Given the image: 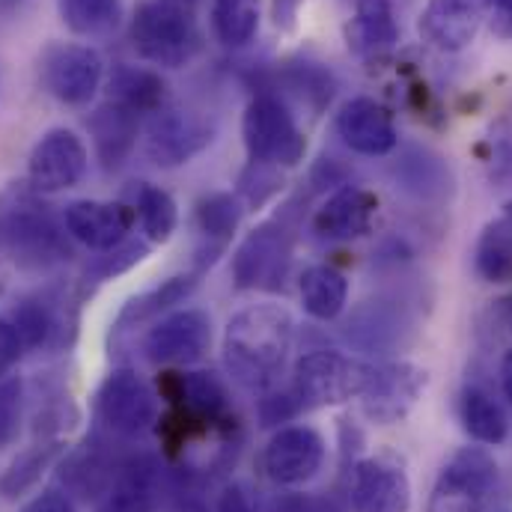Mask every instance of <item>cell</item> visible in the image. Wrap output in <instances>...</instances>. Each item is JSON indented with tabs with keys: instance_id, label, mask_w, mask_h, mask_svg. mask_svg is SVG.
<instances>
[{
	"instance_id": "d590c367",
	"label": "cell",
	"mask_w": 512,
	"mask_h": 512,
	"mask_svg": "<svg viewBox=\"0 0 512 512\" xmlns=\"http://www.w3.org/2000/svg\"><path fill=\"white\" fill-rule=\"evenodd\" d=\"M21 423V382L9 379L0 384V447H6L18 435Z\"/></svg>"
},
{
	"instance_id": "7bdbcfd3",
	"label": "cell",
	"mask_w": 512,
	"mask_h": 512,
	"mask_svg": "<svg viewBox=\"0 0 512 512\" xmlns=\"http://www.w3.org/2000/svg\"><path fill=\"white\" fill-rule=\"evenodd\" d=\"M501 387H504V396L512 402V352L504 355V364H501Z\"/></svg>"
},
{
	"instance_id": "8d00e7d4",
	"label": "cell",
	"mask_w": 512,
	"mask_h": 512,
	"mask_svg": "<svg viewBox=\"0 0 512 512\" xmlns=\"http://www.w3.org/2000/svg\"><path fill=\"white\" fill-rule=\"evenodd\" d=\"M301 408V399L292 393H265L259 399V420L262 426H277L286 423L289 417H295V411Z\"/></svg>"
},
{
	"instance_id": "ee69618b",
	"label": "cell",
	"mask_w": 512,
	"mask_h": 512,
	"mask_svg": "<svg viewBox=\"0 0 512 512\" xmlns=\"http://www.w3.org/2000/svg\"><path fill=\"white\" fill-rule=\"evenodd\" d=\"M504 322H507V328L512 331V295L504 301Z\"/></svg>"
},
{
	"instance_id": "d6986e66",
	"label": "cell",
	"mask_w": 512,
	"mask_h": 512,
	"mask_svg": "<svg viewBox=\"0 0 512 512\" xmlns=\"http://www.w3.org/2000/svg\"><path fill=\"white\" fill-rule=\"evenodd\" d=\"M289 248L274 227L254 230L233 259V277L239 289H277L286 271Z\"/></svg>"
},
{
	"instance_id": "5b68a950",
	"label": "cell",
	"mask_w": 512,
	"mask_h": 512,
	"mask_svg": "<svg viewBox=\"0 0 512 512\" xmlns=\"http://www.w3.org/2000/svg\"><path fill=\"white\" fill-rule=\"evenodd\" d=\"M370 370L373 364H364L343 352H328V349L307 352L295 364L292 390L307 408L343 405L364 393Z\"/></svg>"
},
{
	"instance_id": "83f0119b",
	"label": "cell",
	"mask_w": 512,
	"mask_h": 512,
	"mask_svg": "<svg viewBox=\"0 0 512 512\" xmlns=\"http://www.w3.org/2000/svg\"><path fill=\"white\" fill-rule=\"evenodd\" d=\"M134 209H137V215H140V227H143V233L149 236V242L164 245V242L176 233L179 212H176L173 197H170L164 188L146 185V182H143V185L137 188Z\"/></svg>"
},
{
	"instance_id": "74e56055",
	"label": "cell",
	"mask_w": 512,
	"mask_h": 512,
	"mask_svg": "<svg viewBox=\"0 0 512 512\" xmlns=\"http://www.w3.org/2000/svg\"><path fill=\"white\" fill-rule=\"evenodd\" d=\"M21 355H24V343L15 325L9 319H0V379L21 361Z\"/></svg>"
},
{
	"instance_id": "3957f363",
	"label": "cell",
	"mask_w": 512,
	"mask_h": 512,
	"mask_svg": "<svg viewBox=\"0 0 512 512\" xmlns=\"http://www.w3.org/2000/svg\"><path fill=\"white\" fill-rule=\"evenodd\" d=\"M498 489V462L483 447H462L438 474L426 512H486Z\"/></svg>"
},
{
	"instance_id": "277c9868",
	"label": "cell",
	"mask_w": 512,
	"mask_h": 512,
	"mask_svg": "<svg viewBox=\"0 0 512 512\" xmlns=\"http://www.w3.org/2000/svg\"><path fill=\"white\" fill-rule=\"evenodd\" d=\"M242 134L251 164L295 167L307 152V137L295 126L289 108L271 93H259L251 99L242 120Z\"/></svg>"
},
{
	"instance_id": "9a60e30c",
	"label": "cell",
	"mask_w": 512,
	"mask_h": 512,
	"mask_svg": "<svg viewBox=\"0 0 512 512\" xmlns=\"http://www.w3.org/2000/svg\"><path fill=\"white\" fill-rule=\"evenodd\" d=\"M495 0H429L420 15V33L441 51L468 48Z\"/></svg>"
},
{
	"instance_id": "d6a6232c",
	"label": "cell",
	"mask_w": 512,
	"mask_h": 512,
	"mask_svg": "<svg viewBox=\"0 0 512 512\" xmlns=\"http://www.w3.org/2000/svg\"><path fill=\"white\" fill-rule=\"evenodd\" d=\"M54 453H57V447H33V450L21 453L9 465V471L0 477V495L3 498H18L21 492H27L39 480L42 468L54 459Z\"/></svg>"
},
{
	"instance_id": "7a4b0ae2",
	"label": "cell",
	"mask_w": 512,
	"mask_h": 512,
	"mask_svg": "<svg viewBox=\"0 0 512 512\" xmlns=\"http://www.w3.org/2000/svg\"><path fill=\"white\" fill-rule=\"evenodd\" d=\"M131 42L155 66H185L197 48L194 9L185 0H140L131 18Z\"/></svg>"
},
{
	"instance_id": "ba28073f",
	"label": "cell",
	"mask_w": 512,
	"mask_h": 512,
	"mask_svg": "<svg viewBox=\"0 0 512 512\" xmlns=\"http://www.w3.org/2000/svg\"><path fill=\"white\" fill-rule=\"evenodd\" d=\"M45 90L63 105H87L102 84V57L90 45H51L39 63Z\"/></svg>"
},
{
	"instance_id": "1f68e13d",
	"label": "cell",
	"mask_w": 512,
	"mask_h": 512,
	"mask_svg": "<svg viewBox=\"0 0 512 512\" xmlns=\"http://www.w3.org/2000/svg\"><path fill=\"white\" fill-rule=\"evenodd\" d=\"M194 286H197V277H191V274L188 277L164 280L161 286H155L152 292H146V295H140V298H134L128 304L126 310H123V316H120V328L123 325H134V322H143L149 316H158L161 310H167V307L179 304L182 298H188Z\"/></svg>"
},
{
	"instance_id": "8fae6325",
	"label": "cell",
	"mask_w": 512,
	"mask_h": 512,
	"mask_svg": "<svg viewBox=\"0 0 512 512\" xmlns=\"http://www.w3.org/2000/svg\"><path fill=\"white\" fill-rule=\"evenodd\" d=\"M322 462H325V441L310 426L280 429L262 453V468L268 480H274L277 486H301L313 480L322 471Z\"/></svg>"
},
{
	"instance_id": "4316f807",
	"label": "cell",
	"mask_w": 512,
	"mask_h": 512,
	"mask_svg": "<svg viewBox=\"0 0 512 512\" xmlns=\"http://www.w3.org/2000/svg\"><path fill=\"white\" fill-rule=\"evenodd\" d=\"M474 265L486 283H512V221L507 215L480 233Z\"/></svg>"
},
{
	"instance_id": "2e32d148",
	"label": "cell",
	"mask_w": 512,
	"mask_h": 512,
	"mask_svg": "<svg viewBox=\"0 0 512 512\" xmlns=\"http://www.w3.org/2000/svg\"><path fill=\"white\" fill-rule=\"evenodd\" d=\"M66 230L90 251H114L126 242L134 227V209L126 203L75 200L66 206Z\"/></svg>"
},
{
	"instance_id": "7402d4cb",
	"label": "cell",
	"mask_w": 512,
	"mask_h": 512,
	"mask_svg": "<svg viewBox=\"0 0 512 512\" xmlns=\"http://www.w3.org/2000/svg\"><path fill=\"white\" fill-rule=\"evenodd\" d=\"M87 126H90V134H93V143H96V152H99L102 164L108 170H114V167H120L126 161L128 152L134 149L140 120H137L134 111H128L117 102H108L90 117Z\"/></svg>"
},
{
	"instance_id": "836d02e7",
	"label": "cell",
	"mask_w": 512,
	"mask_h": 512,
	"mask_svg": "<svg viewBox=\"0 0 512 512\" xmlns=\"http://www.w3.org/2000/svg\"><path fill=\"white\" fill-rule=\"evenodd\" d=\"M242 218V206L230 194H212L197 206V224L209 239H227Z\"/></svg>"
},
{
	"instance_id": "ac0fdd59",
	"label": "cell",
	"mask_w": 512,
	"mask_h": 512,
	"mask_svg": "<svg viewBox=\"0 0 512 512\" xmlns=\"http://www.w3.org/2000/svg\"><path fill=\"white\" fill-rule=\"evenodd\" d=\"M337 134L343 137V143L349 149H355L358 155H370V158L390 155L399 143L390 111L379 105L376 99H367V96L352 99L340 108Z\"/></svg>"
},
{
	"instance_id": "603a6c76",
	"label": "cell",
	"mask_w": 512,
	"mask_h": 512,
	"mask_svg": "<svg viewBox=\"0 0 512 512\" xmlns=\"http://www.w3.org/2000/svg\"><path fill=\"white\" fill-rule=\"evenodd\" d=\"M393 173H396V182L408 194H414L420 200L447 197L450 188H453V179H450V170H447L444 158L429 152V149H420V146H408L399 155Z\"/></svg>"
},
{
	"instance_id": "52a82bcc",
	"label": "cell",
	"mask_w": 512,
	"mask_h": 512,
	"mask_svg": "<svg viewBox=\"0 0 512 512\" xmlns=\"http://www.w3.org/2000/svg\"><path fill=\"white\" fill-rule=\"evenodd\" d=\"M96 414L111 432L134 438L155 426L158 405H155L152 387L134 370H114L111 376H105V382L99 384Z\"/></svg>"
},
{
	"instance_id": "5bb4252c",
	"label": "cell",
	"mask_w": 512,
	"mask_h": 512,
	"mask_svg": "<svg viewBox=\"0 0 512 512\" xmlns=\"http://www.w3.org/2000/svg\"><path fill=\"white\" fill-rule=\"evenodd\" d=\"M212 143V128L191 114L161 108L146 123V155L158 167H179Z\"/></svg>"
},
{
	"instance_id": "d4e9b609",
	"label": "cell",
	"mask_w": 512,
	"mask_h": 512,
	"mask_svg": "<svg viewBox=\"0 0 512 512\" xmlns=\"http://www.w3.org/2000/svg\"><path fill=\"white\" fill-rule=\"evenodd\" d=\"M301 304L304 310L319 319V322H331L346 310L349 301V280L343 271H337L334 265H313L301 274Z\"/></svg>"
},
{
	"instance_id": "f35d334b",
	"label": "cell",
	"mask_w": 512,
	"mask_h": 512,
	"mask_svg": "<svg viewBox=\"0 0 512 512\" xmlns=\"http://www.w3.org/2000/svg\"><path fill=\"white\" fill-rule=\"evenodd\" d=\"M21 512H75L72 501L60 492H42L33 501H27Z\"/></svg>"
},
{
	"instance_id": "e575fe53",
	"label": "cell",
	"mask_w": 512,
	"mask_h": 512,
	"mask_svg": "<svg viewBox=\"0 0 512 512\" xmlns=\"http://www.w3.org/2000/svg\"><path fill=\"white\" fill-rule=\"evenodd\" d=\"M9 322L15 325V331H18L24 349H39V346H45L48 337H51V331H54V328H51V313H48V307H45V304H36V301H24L21 307H15L12 316H9Z\"/></svg>"
},
{
	"instance_id": "8992f818",
	"label": "cell",
	"mask_w": 512,
	"mask_h": 512,
	"mask_svg": "<svg viewBox=\"0 0 512 512\" xmlns=\"http://www.w3.org/2000/svg\"><path fill=\"white\" fill-rule=\"evenodd\" d=\"M429 376L417 364L408 361H387L370 370L367 387L361 393L364 417L376 426H393L408 417L417 405L420 393L426 390Z\"/></svg>"
},
{
	"instance_id": "f1b7e54d",
	"label": "cell",
	"mask_w": 512,
	"mask_h": 512,
	"mask_svg": "<svg viewBox=\"0 0 512 512\" xmlns=\"http://www.w3.org/2000/svg\"><path fill=\"white\" fill-rule=\"evenodd\" d=\"M212 27L227 48L248 45L259 30V0H215Z\"/></svg>"
},
{
	"instance_id": "b9f144b4",
	"label": "cell",
	"mask_w": 512,
	"mask_h": 512,
	"mask_svg": "<svg viewBox=\"0 0 512 512\" xmlns=\"http://www.w3.org/2000/svg\"><path fill=\"white\" fill-rule=\"evenodd\" d=\"M298 3L301 0H274V21H277V27H292Z\"/></svg>"
},
{
	"instance_id": "f6af8a7d",
	"label": "cell",
	"mask_w": 512,
	"mask_h": 512,
	"mask_svg": "<svg viewBox=\"0 0 512 512\" xmlns=\"http://www.w3.org/2000/svg\"><path fill=\"white\" fill-rule=\"evenodd\" d=\"M504 215H507V218H510V221H512V200H510V203H507V206H504Z\"/></svg>"
},
{
	"instance_id": "ffe728a7",
	"label": "cell",
	"mask_w": 512,
	"mask_h": 512,
	"mask_svg": "<svg viewBox=\"0 0 512 512\" xmlns=\"http://www.w3.org/2000/svg\"><path fill=\"white\" fill-rule=\"evenodd\" d=\"M399 39L390 0H358L352 21L346 24V45L364 60H379L393 51Z\"/></svg>"
},
{
	"instance_id": "9c48e42d",
	"label": "cell",
	"mask_w": 512,
	"mask_h": 512,
	"mask_svg": "<svg viewBox=\"0 0 512 512\" xmlns=\"http://www.w3.org/2000/svg\"><path fill=\"white\" fill-rule=\"evenodd\" d=\"M87 173V146L69 128H54L39 137L27 158V179L42 194L75 188Z\"/></svg>"
},
{
	"instance_id": "30bf717a",
	"label": "cell",
	"mask_w": 512,
	"mask_h": 512,
	"mask_svg": "<svg viewBox=\"0 0 512 512\" xmlns=\"http://www.w3.org/2000/svg\"><path fill=\"white\" fill-rule=\"evenodd\" d=\"M36 206H15L0 218V248L24 268H45L66 254L57 224Z\"/></svg>"
},
{
	"instance_id": "f546056e",
	"label": "cell",
	"mask_w": 512,
	"mask_h": 512,
	"mask_svg": "<svg viewBox=\"0 0 512 512\" xmlns=\"http://www.w3.org/2000/svg\"><path fill=\"white\" fill-rule=\"evenodd\" d=\"M57 9L78 36H102L120 24V0H57Z\"/></svg>"
},
{
	"instance_id": "4dcf8cb0",
	"label": "cell",
	"mask_w": 512,
	"mask_h": 512,
	"mask_svg": "<svg viewBox=\"0 0 512 512\" xmlns=\"http://www.w3.org/2000/svg\"><path fill=\"white\" fill-rule=\"evenodd\" d=\"M155 495H152V474L140 465L126 468L108 498L102 501L99 512H152Z\"/></svg>"
},
{
	"instance_id": "e0dca14e",
	"label": "cell",
	"mask_w": 512,
	"mask_h": 512,
	"mask_svg": "<svg viewBox=\"0 0 512 512\" xmlns=\"http://www.w3.org/2000/svg\"><path fill=\"white\" fill-rule=\"evenodd\" d=\"M379 215V197L358 185H343L334 191L313 218V230L331 242H352L373 230Z\"/></svg>"
},
{
	"instance_id": "6da1fadb",
	"label": "cell",
	"mask_w": 512,
	"mask_h": 512,
	"mask_svg": "<svg viewBox=\"0 0 512 512\" xmlns=\"http://www.w3.org/2000/svg\"><path fill=\"white\" fill-rule=\"evenodd\" d=\"M292 319L277 304L239 310L224 334V364L248 390H268L292 349Z\"/></svg>"
},
{
	"instance_id": "484cf974",
	"label": "cell",
	"mask_w": 512,
	"mask_h": 512,
	"mask_svg": "<svg viewBox=\"0 0 512 512\" xmlns=\"http://www.w3.org/2000/svg\"><path fill=\"white\" fill-rule=\"evenodd\" d=\"M108 90H111V102L134 111L137 117L161 111L164 96H167V87H164L161 75H155L149 69H140V66L114 69V75L108 81Z\"/></svg>"
},
{
	"instance_id": "4fadbf2b",
	"label": "cell",
	"mask_w": 512,
	"mask_h": 512,
	"mask_svg": "<svg viewBox=\"0 0 512 512\" xmlns=\"http://www.w3.org/2000/svg\"><path fill=\"white\" fill-rule=\"evenodd\" d=\"M352 510L355 512H408L411 483L405 468L390 456H370L352 468Z\"/></svg>"
},
{
	"instance_id": "cb8c5ba5",
	"label": "cell",
	"mask_w": 512,
	"mask_h": 512,
	"mask_svg": "<svg viewBox=\"0 0 512 512\" xmlns=\"http://www.w3.org/2000/svg\"><path fill=\"white\" fill-rule=\"evenodd\" d=\"M462 426L465 432L486 447H498L510 435V417L504 405L480 384H468L462 390Z\"/></svg>"
},
{
	"instance_id": "60d3db41",
	"label": "cell",
	"mask_w": 512,
	"mask_h": 512,
	"mask_svg": "<svg viewBox=\"0 0 512 512\" xmlns=\"http://www.w3.org/2000/svg\"><path fill=\"white\" fill-rule=\"evenodd\" d=\"M495 18H492V30L498 36L512 39V0H495Z\"/></svg>"
},
{
	"instance_id": "bcb514c9",
	"label": "cell",
	"mask_w": 512,
	"mask_h": 512,
	"mask_svg": "<svg viewBox=\"0 0 512 512\" xmlns=\"http://www.w3.org/2000/svg\"><path fill=\"white\" fill-rule=\"evenodd\" d=\"M0 3H15V0H0Z\"/></svg>"
},
{
	"instance_id": "7c38bea8",
	"label": "cell",
	"mask_w": 512,
	"mask_h": 512,
	"mask_svg": "<svg viewBox=\"0 0 512 512\" xmlns=\"http://www.w3.org/2000/svg\"><path fill=\"white\" fill-rule=\"evenodd\" d=\"M212 346V319L203 310H179L161 319L143 340L152 364H197Z\"/></svg>"
},
{
	"instance_id": "ab89813d",
	"label": "cell",
	"mask_w": 512,
	"mask_h": 512,
	"mask_svg": "<svg viewBox=\"0 0 512 512\" xmlns=\"http://www.w3.org/2000/svg\"><path fill=\"white\" fill-rule=\"evenodd\" d=\"M215 512H254V501L245 486H227L218 498Z\"/></svg>"
},
{
	"instance_id": "44dd1931",
	"label": "cell",
	"mask_w": 512,
	"mask_h": 512,
	"mask_svg": "<svg viewBox=\"0 0 512 512\" xmlns=\"http://www.w3.org/2000/svg\"><path fill=\"white\" fill-rule=\"evenodd\" d=\"M408 313L405 307H399V301L390 298H376L367 301L364 307L355 310V316L349 319V340L361 349H393L402 343V334L408 331Z\"/></svg>"
}]
</instances>
